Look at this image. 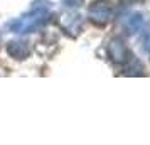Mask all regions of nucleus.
I'll return each instance as SVG.
<instances>
[{
    "label": "nucleus",
    "instance_id": "1",
    "mask_svg": "<svg viewBox=\"0 0 150 145\" xmlns=\"http://www.w3.org/2000/svg\"><path fill=\"white\" fill-rule=\"evenodd\" d=\"M51 17L52 14L49 12L47 5L34 7L29 14L10 21L7 24V29L14 34H30V32H35L37 29H41L42 25H46L51 21Z\"/></svg>",
    "mask_w": 150,
    "mask_h": 145
},
{
    "label": "nucleus",
    "instance_id": "2",
    "mask_svg": "<svg viewBox=\"0 0 150 145\" xmlns=\"http://www.w3.org/2000/svg\"><path fill=\"white\" fill-rule=\"evenodd\" d=\"M88 15L95 24L105 25L113 17V7H111V4H110L108 0H98V2H93L89 5Z\"/></svg>",
    "mask_w": 150,
    "mask_h": 145
},
{
    "label": "nucleus",
    "instance_id": "3",
    "mask_svg": "<svg viewBox=\"0 0 150 145\" xmlns=\"http://www.w3.org/2000/svg\"><path fill=\"white\" fill-rule=\"evenodd\" d=\"M108 54H110V57H111L113 61L120 62V64H127V62L133 57V56H132V52L127 49V46H125L120 39H115V41L110 42Z\"/></svg>",
    "mask_w": 150,
    "mask_h": 145
},
{
    "label": "nucleus",
    "instance_id": "4",
    "mask_svg": "<svg viewBox=\"0 0 150 145\" xmlns=\"http://www.w3.org/2000/svg\"><path fill=\"white\" fill-rule=\"evenodd\" d=\"M7 52H8L10 57L22 61V59L29 57V54H30L29 42H25V41H10L7 44Z\"/></svg>",
    "mask_w": 150,
    "mask_h": 145
},
{
    "label": "nucleus",
    "instance_id": "5",
    "mask_svg": "<svg viewBox=\"0 0 150 145\" xmlns=\"http://www.w3.org/2000/svg\"><path fill=\"white\" fill-rule=\"evenodd\" d=\"M142 24H143V17L142 14H132L125 19V29H127V34L128 35H133L137 34L140 29H142Z\"/></svg>",
    "mask_w": 150,
    "mask_h": 145
},
{
    "label": "nucleus",
    "instance_id": "6",
    "mask_svg": "<svg viewBox=\"0 0 150 145\" xmlns=\"http://www.w3.org/2000/svg\"><path fill=\"white\" fill-rule=\"evenodd\" d=\"M62 25L68 32L71 30L73 35H78V32L81 30V15H68L62 21Z\"/></svg>",
    "mask_w": 150,
    "mask_h": 145
},
{
    "label": "nucleus",
    "instance_id": "7",
    "mask_svg": "<svg viewBox=\"0 0 150 145\" xmlns=\"http://www.w3.org/2000/svg\"><path fill=\"white\" fill-rule=\"evenodd\" d=\"M125 74H128V76H140V74H143V66L140 64V61H137V59H130L128 62H127V71H125Z\"/></svg>",
    "mask_w": 150,
    "mask_h": 145
},
{
    "label": "nucleus",
    "instance_id": "8",
    "mask_svg": "<svg viewBox=\"0 0 150 145\" xmlns=\"http://www.w3.org/2000/svg\"><path fill=\"white\" fill-rule=\"evenodd\" d=\"M83 4V0H62V5L66 8H78Z\"/></svg>",
    "mask_w": 150,
    "mask_h": 145
},
{
    "label": "nucleus",
    "instance_id": "9",
    "mask_svg": "<svg viewBox=\"0 0 150 145\" xmlns=\"http://www.w3.org/2000/svg\"><path fill=\"white\" fill-rule=\"evenodd\" d=\"M132 2H140V0H132Z\"/></svg>",
    "mask_w": 150,
    "mask_h": 145
},
{
    "label": "nucleus",
    "instance_id": "10",
    "mask_svg": "<svg viewBox=\"0 0 150 145\" xmlns=\"http://www.w3.org/2000/svg\"><path fill=\"white\" fill-rule=\"evenodd\" d=\"M149 56H150V47H149Z\"/></svg>",
    "mask_w": 150,
    "mask_h": 145
}]
</instances>
